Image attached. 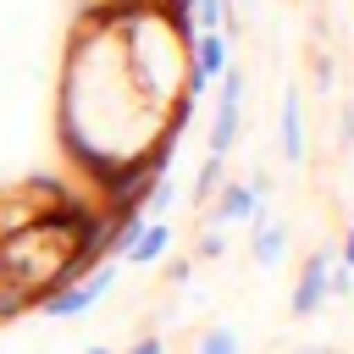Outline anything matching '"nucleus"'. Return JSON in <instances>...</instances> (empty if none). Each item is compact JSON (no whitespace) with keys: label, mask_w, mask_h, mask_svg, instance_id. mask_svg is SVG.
Segmentation results:
<instances>
[{"label":"nucleus","mask_w":354,"mask_h":354,"mask_svg":"<svg viewBox=\"0 0 354 354\" xmlns=\"http://www.w3.org/2000/svg\"><path fill=\"white\" fill-rule=\"evenodd\" d=\"M66 254H72V249H66L55 232H44L39 221H22V227H6V232H0V271L17 277V282L33 293V304L61 288Z\"/></svg>","instance_id":"obj_1"},{"label":"nucleus","mask_w":354,"mask_h":354,"mask_svg":"<svg viewBox=\"0 0 354 354\" xmlns=\"http://www.w3.org/2000/svg\"><path fill=\"white\" fill-rule=\"evenodd\" d=\"M111 288H116V266L105 260V266H100V271H88L83 282H72V288H55V293H44V299H39L33 310H39L44 321H72V315H88V310H94V304H100V299H105Z\"/></svg>","instance_id":"obj_2"},{"label":"nucleus","mask_w":354,"mask_h":354,"mask_svg":"<svg viewBox=\"0 0 354 354\" xmlns=\"http://www.w3.org/2000/svg\"><path fill=\"white\" fill-rule=\"evenodd\" d=\"M221 100H216V116H210V155H232L238 144V127H243V66H227L221 77Z\"/></svg>","instance_id":"obj_3"},{"label":"nucleus","mask_w":354,"mask_h":354,"mask_svg":"<svg viewBox=\"0 0 354 354\" xmlns=\"http://www.w3.org/2000/svg\"><path fill=\"white\" fill-rule=\"evenodd\" d=\"M232 66V39L227 33H199L194 44H188V72H183V94H205L221 72Z\"/></svg>","instance_id":"obj_4"},{"label":"nucleus","mask_w":354,"mask_h":354,"mask_svg":"<svg viewBox=\"0 0 354 354\" xmlns=\"http://www.w3.org/2000/svg\"><path fill=\"white\" fill-rule=\"evenodd\" d=\"M332 249H310V260L299 266V277H293V293H288V310H293V321H310L326 299H332V288H326V271H332Z\"/></svg>","instance_id":"obj_5"},{"label":"nucleus","mask_w":354,"mask_h":354,"mask_svg":"<svg viewBox=\"0 0 354 354\" xmlns=\"http://www.w3.org/2000/svg\"><path fill=\"white\" fill-rule=\"evenodd\" d=\"M260 216H271V199H260L249 183L221 177V188L210 194V221L216 227H238V221H260Z\"/></svg>","instance_id":"obj_6"},{"label":"nucleus","mask_w":354,"mask_h":354,"mask_svg":"<svg viewBox=\"0 0 354 354\" xmlns=\"http://www.w3.org/2000/svg\"><path fill=\"white\" fill-rule=\"evenodd\" d=\"M277 133H282V160L299 166L304 160V100H299L293 83L282 88V122H277Z\"/></svg>","instance_id":"obj_7"},{"label":"nucleus","mask_w":354,"mask_h":354,"mask_svg":"<svg viewBox=\"0 0 354 354\" xmlns=\"http://www.w3.org/2000/svg\"><path fill=\"white\" fill-rule=\"evenodd\" d=\"M166 249H171V227H166L160 216H149V221L138 227V238L122 249V260H127V266H160Z\"/></svg>","instance_id":"obj_8"},{"label":"nucleus","mask_w":354,"mask_h":354,"mask_svg":"<svg viewBox=\"0 0 354 354\" xmlns=\"http://www.w3.org/2000/svg\"><path fill=\"white\" fill-rule=\"evenodd\" d=\"M249 227H254V232H249V254H254V266L277 271V266L288 260V227L271 221V216H260V221H249Z\"/></svg>","instance_id":"obj_9"},{"label":"nucleus","mask_w":354,"mask_h":354,"mask_svg":"<svg viewBox=\"0 0 354 354\" xmlns=\"http://www.w3.org/2000/svg\"><path fill=\"white\" fill-rule=\"evenodd\" d=\"M194 22H199V33H227V39H238L232 0H194Z\"/></svg>","instance_id":"obj_10"},{"label":"nucleus","mask_w":354,"mask_h":354,"mask_svg":"<svg viewBox=\"0 0 354 354\" xmlns=\"http://www.w3.org/2000/svg\"><path fill=\"white\" fill-rule=\"evenodd\" d=\"M28 310H33V293H28V288H22L17 277H6V271H0V326L22 321Z\"/></svg>","instance_id":"obj_11"},{"label":"nucleus","mask_w":354,"mask_h":354,"mask_svg":"<svg viewBox=\"0 0 354 354\" xmlns=\"http://www.w3.org/2000/svg\"><path fill=\"white\" fill-rule=\"evenodd\" d=\"M194 354H243V337H238L232 326H221V321H216V326H205V332H199Z\"/></svg>","instance_id":"obj_12"},{"label":"nucleus","mask_w":354,"mask_h":354,"mask_svg":"<svg viewBox=\"0 0 354 354\" xmlns=\"http://www.w3.org/2000/svg\"><path fill=\"white\" fill-rule=\"evenodd\" d=\"M221 166H227L221 155H205V160H199V177H194V205H210V194L221 188Z\"/></svg>","instance_id":"obj_13"},{"label":"nucleus","mask_w":354,"mask_h":354,"mask_svg":"<svg viewBox=\"0 0 354 354\" xmlns=\"http://www.w3.org/2000/svg\"><path fill=\"white\" fill-rule=\"evenodd\" d=\"M221 254H227V232H221V227H205V232L194 238V254H188V260H221Z\"/></svg>","instance_id":"obj_14"},{"label":"nucleus","mask_w":354,"mask_h":354,"mask_svg":"<svg viewBox=\"0 0 354 354\" xmlns=\"http://www.w3.org/2000/svg\"><path fill=\"white\" fill-rule=\"evenodd\" d=\"M122 354H166V337H160V332H144V337H133Z\"/></svg>","instance_id":"obj_15"},{"label":"nucleus","mask_w":354,"mask_h":354,"mask_svg":"<svg viewBox=\"0 0 354 354\" xmlns=\"http://www.w3.org/2000/svg\"><path fill=\"white\" fill-rule=\"evenodd\" d=\"M188 277H194V260H188V254H177V260L166 266V282H171V288H183Z\"/></svg>","instance_id":"obj_16"},{"label":"nucleus","mask_w":354,"mask_h":354,"mask_svg":"<svg viewBox=\"0 0 354 354\" xmlns=\"http://www.w3.org/2000/svg\"><path fill=\"white\" fill-rule=\"evenodd\" d=\"M315 88H321V94L332 88V61H326V55H315Z\"/></svg>","instance_id":"obj_17"},{"label":"nucleus","mask_w":354,"mask_h":354,"mask_svg":"<svg viewBox=\"0 0 354 354\" xmlns=\"http://www.w3.org/2000/svg\"><path fill=\"white\" fill-rule=\"evenodd\" d=\"M337 260H343V266L354 260V221H348V232H343V249H337Z\"/></svg>","instance_id":"obj_18"},{"label":"nucleus","mask_w":354,"mask_h":354,"mask_svg":"<svg viewBox=\"0 0 354 354\" xmlns=\"http://www.w3.org/2000/svg\"><path fill=\"white\" fill-rule=\"evenodd\" d=\"M299 354H337V348H299Z\"/></svg>","instance_id":"obj_19"},{"label":"nucleus","mask_w":354,"mask_h":354,"mask_svg":"<svg viewBox=\"0 0 354 354\" xmlns=\"http://www.w3.org/2000/svg\"><path fill=\"white\" fill-rule=\"evenodd\" d=\"M83 354H111V348H100V343H94V348H83Z\"/></svg>","instance_id":"obj_20"},{"label":"nucleus","mask_w":354,"mask_h":354,"mask_svg":"<svg viewBox=\"0 0 354 354\" xmlns=\"http://www.w3.org/2000/svg\"><path fill=\"white\" fill-rule=\"evenodd\" d=\"M348 277H354V260H348Z\"/></svg>","instance_id":"obj_21"},{"label":"nucleus","mask_w":354,"mask_h":354,"mask_svg":"<svg viewBox=\"0 0 354 354\" xmlns=\"http://www.w3.org/2000/svg\"><path fill=\"white\" fill-rule=\"evenodd\" d=\"M243 6H249V0H243Z\"/></svg>","instance_id":"obj_22"}]
</instances>
